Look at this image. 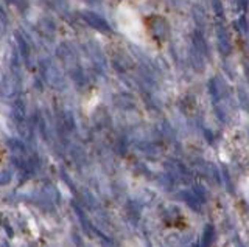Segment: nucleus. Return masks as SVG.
<instances>
[{"label":"nucleus","mask_w":249,"mask_h":247,"mask_svg":"<svg viewBox=\"0 0 249 247\" xmlns=\"http://www.w3.org/2000/svg\"><path fill=\"white\" fill-rule=\"evenodd\" d=\"M119 24L123 28L124 34H128L131 37H134V34H140V32H142V27H140L137 14L132 10H129L128 6H126V8L123 6V8L120 10Z\"/></svg>","instance_id":"nucleus-1"}]
</instances>
